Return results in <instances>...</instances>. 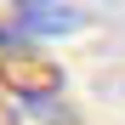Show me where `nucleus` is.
<instances>
[{
    "label": "nucleus",
    "instance_id": "f257e3e1",
    "mask_svg": "<svg viewBox=\"0 0 125 125\" xmlns=\"http://www.w3.org/2000/svg\"><path fill=\"white\" fill-rule=\"evenodd\" d=\"M0 85L11 97H57L62 91V74L40 57H23V51H0Z\"/></svg>",
    "mask_w": 125,
    "mask_h": 125
},
{
    "label": "nucleus",
    "instance_id": "f03ea898",
    "mask_svg": "<svg viewBox=\"0 0 125 125\" xmlns=\"http://www.w3.org/2000/svg\"><path fill=\"white\" fill-rule=\"evenodd\" d=\"M11 6L29 34H80L85 29V11L74 0H11Z\"/></svg>",
    "mask_w": 125,
    "mask_h": 125
},
{
    "label": "nucleus",
    "instance_id": "7ed1b4c3",
    "mask_svg": "<svg viewBox=\"0 0 125 125\" xmlns=\"http://www.w3.org/2000/svg\"><path fill=\"white\" fill-rule=\"evenodd\" d=\"M11 125H80L62 97H11Z\"/></svg>",
    "mask_w": 125,
    "mask_h": 125
},
{
    "label": "nucleus",
    "instance_id": "20e7f679",
    "mask_svg": "<svg viewBox=\"0 0 125 125\" xmlns=\"http://www.w3.org/2000/svg\"><path fill=\"white\" fill-rule=\"evenodd\" d=\"M0 51H11V29H0Z\"/></svg>",
    "mask_w": 125,
    "mask_h": 125
}]
</instances>
